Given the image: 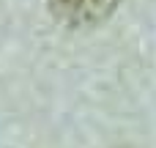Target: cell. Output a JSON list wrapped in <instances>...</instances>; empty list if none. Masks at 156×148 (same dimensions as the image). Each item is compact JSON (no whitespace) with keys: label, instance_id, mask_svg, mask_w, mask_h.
I'll return each mask as SVG.
<instances>
[{"label":"cell","instance_id":"obj_1","mask_svg":"<svg viewBox=\"0 0 156 148\" xmlns=\"http://www.w3.org/2000/svg\"><path fill=\"white\" fill-rule=\"evenodd\" d=\"M47 5L60 22L82 27L107 19L118 5V0H47Z\"/></svg>","mask_w":156,"mask_h":148}]
</instances>
